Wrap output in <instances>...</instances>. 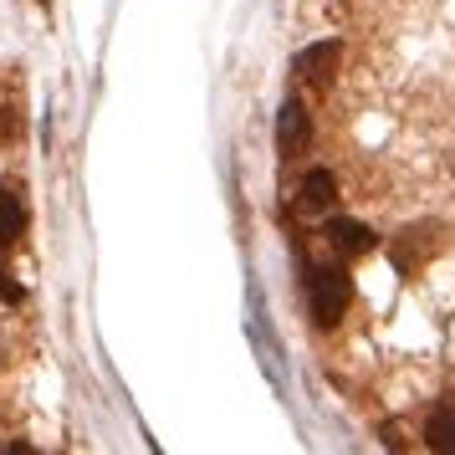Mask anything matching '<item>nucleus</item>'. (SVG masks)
Listing matches in <instances>:
<instances>
[{"instance_id": "3", "label": "nucleus", "mask_w": 455, "mask_h": 455, "mask_svg": "<svg viewBox=\"0 0 455 455\" xmlns=\"http://www.w3.org/2000/svg\"><path fill=\"white\" fill-rule=\"evenodd\" d=\"M332 200H338V180H332L328 169H312L307 180L297 185V215H328L332 210Z\"/></svg>"}, {"instance_id": "5", "label": "nucleus", "mask_w": 455, "mask_h": 455, "mask_svg": "<svg viewBox=\"0 0 455 455\" xmlns=\"http://www.w3.org/2000/svg\"><path fill=\"white\" fill-rule=\"evenodd\" d=\"M21 235H26V205H21V195L0 189V251H11Z\"/></svg>"}, {"instance_id": "7", "label": "nucleus", "mask_w": 455, "mask_h": 455, "mask_svg": "<svg viewBox=\"0 0 455 455\" xmlns=\"http://www.w3.org/2000/svg\"><path fill=\"white\" fill-rule=\"evenodd\" d=\"M425 440H430V451H455V404H440V410L430 414Z\"/></svg>"}, {"instance_id": "1", "label": "nucleus", "mask_w": 455, "mask_h": 455, "mask_svg": "<svg viewBox=\"0 0 455 455\" xmlns=\"http://www.w3.org/2000/svg\"><path fill=\"white\" fill-rule=\"evenodd\" d=\"M307 302H312V317H317L323 328H332L353 302V282L338 267H317L307 276Z\"/></svg>"}, {"instance_id": "2", "label": "nucleus", "mask_w": 455, "mask_h": 455, "mask_svg": "<svg viewBox=\"0 0 455 455\" xmlns=\"http://www.w3.org/2000/svg\"><path fill=\"white\" fill-rule=\"evenodd\" d=\"M323 241H328L332 256L353 261V256H369L373 251V230L358 226V220H328V226H323Z\"/></svg>"}, {"instance_id": "4", "label": "nucleus", "mask_w": 455, "mask_h": 455, "mask_svg": "<svg viewBox=\"0 0 455 455\" xmlns=\"http://www.w3.org/2000/svg\"><path fill=\"white\" fill-rule=\"evenodd\" d=\"M312 139V124H307V108L302 103H282V118H276V144H282V154H302Z\"/></svg>"}, {"instance_id": "8", "label": "nucleus", "mask_w": 455, "mask_h": 455, "mask_svg": "<svg viewBox=\"0 0 455 455\" xmlns=\"http://www.w3.org/2000/svg\"><path fill=\"white\" fill-rule=\"evenodd\" d=\"M0 297H5V302H21L26 291L16 287V282H5V271H0Z\"/></svg>"}, {"instance_id": "6", "label": "nucleus", "mask_w": 455, "mask_h": 455, "mask_svg": "<svg viewBox=\"0 0 455 455\" xmlns=\"http://www.w3.org/2000/svg\"><path fill=\"white\" fill-rule=\"evenodd\" d=\"M332 67H338V42H317V46H307V52L297 57V72H302L307 83H328Z\"/></svg>"}]
</instances>
